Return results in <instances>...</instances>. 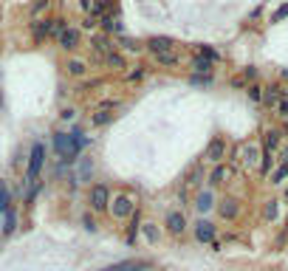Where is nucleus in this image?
I'll use <instances>...</instances> for the list:
<instances>
[{"instance_id": "obj_1", "label": "nucleus", "mask_w": 288, "mask_h": 271, "mask_svg": "<svg viewBox=\"0 0 288 271\" xmlns=\"http://www.w3.org/2000/svg\"><path fill=\"white\" fill-rule=\"evenodd\" d=\"M88 144H91V139H88V136H82L80 130H71V133H54V153L62 158L65 164L77 161V158H80V153L85 150Z\"/></svg>"}, {"instance_id": "obj_2", "label": "nucleus", "mask_w": 288, "mask_h": 271, "mask_svg": "<svg viewBox=\"0 0 288 271\" xmlns=\"http://www.w3.org/2000/svg\"><path fill=\"white\" fill-rule=\"evenodd\" d=\"M136 209H138V207H136V198H133V195H127V192L110 195L108 212H110V218H113V221H130Z\"/></svg>"}, {"instance_id": "obj_3", "label": "nucleus", "mask_w": 288, "mask_h": 271, "mask_svg": "<svg viewBox=\"0 0 288 271\" xmlns=\"http://www.w3.org/2000/svg\"><path fill=\"white\" fill-rule=\"evenodd\" d=\"M45 167V144L43 142H34L31 144V153H29V167H26V186H34L37 178H40V172Z\"/></svg>"}, {"instance_id": "obj_4", "label": "nucleus", "mask_w": 288, "mask_h": 271, "mask_svg": "<svg viewBox=\"0 0 288 271\" xmlns=\"http://www.w3.org/2000/svg\"><path fill=\"white\" fill-rule=\"evenodd\" d=\"M88 204L94 212H108L110 207V186L108 184H94L88 189Z\"/></svg>"}, {"instance_id": "obj_5", "label": "nucleus", "mask_w": 288, "mask_h": 271, "mask_svg": "<svg viewBox=\"0 0 288 271\" xmlns=\"http://www.w3.org/2000/svg\"><path fill=\"white\" fill-rule=\"evenodd\" d=\"M203 161H209V164H215V167L226 161V139L224 136H212V142L203 150Z\"/></svg>"}, {"instance_id": "obj_6", "label": "nucleus", "mask_w": 288, "mask_h": 271, "mask_svg": "<svg viewBox=\"0 0 288 271\" xmlns=\"http://www.w3.org/2000/svg\"><path fill=\"white\" fill-rule=\"evenodd\" d=\"M164 226H167V232L173 237H184V232H187V215L181 212V209H170V212L164 215Z\"/></svg>"}, {"instance_id": "obj_7", "label": "nucleus", "mask_w": 288, "mask_h": 271, "mask_svg": "<svg viewBox=\"0 0 288 271\" xmlns=\"http://www.w3.org/2000/svg\"><path fill=\"white\" fill-rule=\"evenodd\" d=\"M192 235H195V240L201 243V246H209L212 240H218V226L212 221H206V218H201V221L195 223Z\"/></svg>"}, {"instance_id": "obj_8", "label": "nucleus", "mask_w": 288, "mask_h": 271, "mask_svg": "<svg viewBox=\"0 0 288 271\" xmlns=\"http://www.w3.org/2000/svg\"><path fill=\"white\" fill-rule=\"evenodd\" d=\"M175 40L173 37H164V34H156V37H147L144 40V48L150 51V54H167V51H175Z\"/></svg>"}, {"instance_id": "obj_9", "label": "nucleus", "mask_w": 288, "mask_h": 271, "mask_svg": "<svg viewBox=\"0 0 288 271\" xmlns=\"http://www.w3.org/2000/svg\"><path fill=\"white\" fill-rule=\"evenodd\" d=\"M57 43L62 51H68V54H74V51L82 45V31L80 29H74V26H68V29L62 31V34L57 37Z\"/></svg>"}, {"instance_id": "obj_10", "label": "nucleus", "mask_w": 288, "mask_h": 271, "mask_svg": "<svg viewBox=\"0 0 288 271\" xmlns=\"http://www.w3.org/2000/svg\"><path fill=\"white\" fill-rule=\"evenodd\" d=\"M48 34H54V17H40V20L31 23V37L37 43H43Z\"/></svg>"}, {"instance_id": "obj_11", "label": "nucleus", "mask_w": 288, "mask_h": 271, "mask_svg": "<svg viewBox=\"0 0 288 271\" xmlns=\"http://www.w3.org/2000/svg\"><path fill=\"white\" fill-rule=\"evenodd\" d=\"M91 48H94L96 54H102V59H105L110 51H116V45H113V40H110L105 31H102V34L96 31V34H91Z\"/></svg>"}, {"instance_id": "obj_12", "label": "nucleus", "mask_w": 288, "mask_h": 271, "mask_svg": "<svg viewBox=\"0 0 288 271\" xmlns=\"http://www.w3.org/2000/svg\"><path fill=\"white\" fill-rule=\"evenodd\" d=\"M232 167L229 164H218V167H212V172H209V189L212 186H224V184H229V178H232Z\"/></svg>"}, {"instance_id": "obj_13", "label": "nucleus", "mask_w": 288, "mask_h": 271, "mask_svg": "<svg viewBox=\"0 0 288 271\" xmlns=\"http://www.w3.org/2000/svg\"><path fill=\"white\" fill-rule=\"evenodd\" d=\"M282 144V130L280 127H268L266 133H263V153H277Z\"/></svg>"}, {"instance_id": "obj_14", "label": "nucleus", "mask_w": 288, "mask_h": 271, "mask_svg": "<svg viewBox=\"0 0 288 271\" xmlns=\"http://www.w3.org/2000/svg\"><path fill=\"white\" fill-rule=\"evenodd\" d=\"M150 268H153L150 260H122V263H113L102 271H150Z\"/></svg>"}, {"instance_id": "obj_15", "label": "nucleus", "mask_w": 288, "mask_h": 271, "mask_svg": "<svg viewBox=\"0 0 288 271\" xmlns=\"http://www.w3.org/2000/svg\"><path fill=\"white\" fill-rule=\"evenodd\" d=\"M218 212H221V218H224V221H238L240 200L238 198H224L221 204H218Z\"/></svg>"}, {"instance_id": "obj_16", "label": "nucleus", "mask_w": 288, "mask_h": 271, "mask_svg": "<svg viewBox=\"0 0 288 271\" xmlns=\"http://www.w3.org/2000/svg\"><path fill=\"white\" fill-rule=\"evenodd\" d=\"M260 158H263L260 144L257 142H246L243 144V164L246 167H260Z\"/></svg>"}, {"instance_id": "obj_17", "label": "nucleus", "mask_w": 288, "mask_h": 271, "mask_svg": "<svg viewBox=\"0 0 288 271\" xmlns=\"http://www.w3.org/2000/svg\"><path fill=\"white\" fill-rule=\"evenodd\" d=\"M94 172H96L94 161H91L88 156H82V158H80V170H77L74 181H77V184H91V178H94Z\"/></svg>"}, {"instance_id": "obj_18", "label": "nucleus", "mask_w": 288, "mask_h": 271, "mask_svg": "<svg viewBox=\"0 0 288 271\" xmlns=\"http://www.w3.org/2000/svg\"><path fill=\"white\" fill-rule=\"evenodd\" d=\"M113 107H96L94 113H91V127H108L110 121H113Z\"/></svg>"}, {"instance_id": "obj_19", "label": "nucleus", "mask_w": 288, "mask_h": 271, "mask_svg": "<svg viewBox=\"0 0 288 271\" xmlns=\"http://www.w3.org/2000/svg\"><path fill=\"white\" fill-rule=\"evenodd\" d=\"M212 207H215V192L212 189H201V192L195 195V209L201 215H206Z\"/></svg>"}, {"instance_id": "obj_20", "label": "nucleus", "mask_w": 288, "mask_h": 271, "mask_svg": "<svg viewBox=\"0 0 288 271\" xmlns=\"http://www.w3.org/2000/svg\"><path fill=\"white\" fill-rule=\"evenodd\" d=\"M141 235H144V240L150 243V246H159V240H161L159 223H156V221H144L141 223Z\"/></svg>"}, {"instance_id": "obj_21", "label": "nucleus", "mask_w": 288, "mask_h": 271, "mask_svg": "<svg viewBox=\"0 0 288 271\" xmlns=\"http://www.w3.org/2000/svg\"><path fill=\"white\" fill-rule=\"evenodd\" d=\"M88 68H91V65H88L85 59H80V57H71L68 62H65V71H68V77H77V79L85 77Z\"/></svg>"}, {"instance_id": "obj_22", "label": "nucleus", "mask_w": 288, "mask_h": 271, "mask_svg": "<svg viewBox=\"0 0 288 271\" xmlns=\"http://www.w3.org/2000/svg\"><path fill=\"white\" fill-rule=\"evenodd\" d=\"M285 93H288V91H282V88L274 82V85L263 88V102H266V105H271V107H277V102H280Z\"/></svg>"}, {"instance_id": "obj_23", "label": "nucleus", "mask_w": 288, "mask_h": 271, "mask_svg": "<svg viewBox=\"0 0 288 271\" xmlns=\"http://www.w3.org/2000/svg\"><path fill=\"white\" fill-rule=\"evenodd\" d=\"M141 209H136V212H133V218H130V226H127V237H124V240H127V246H133V243H136V235L138 232H141Z\"/></svg>"}, {"instance_id": "obj_24", "label": "nucleus", "mask_w": 288, "mask_h": 271, "mask_svg": "<svg viewBox=\"0 0 288 271\" xmlns=\"http://www.w3.org/2000/svg\"><path fill=\"white\" fill-rule=\"evenodd\" d=\"M105 65H108L110 71H124V68H127V59H124L122 51H110L108 57H105Z\"/></svg>"}, {"instance_id": "obj_25", "label": "nucleus", "mask_w": 288, "mask_h": 271, "mask_svg": "<svg viewBox=\"0 0 288 271\" xmlns=\"http://www.w3.org/2000/svg\"><path fill=\"white\" fill-rule=\"evenodd\" d=\"M102 29H105V34H113V31H116V34H122V20H119V15H105V17H102Z\"/></svg>"}, {"instance_id": "obj_26", "label": "nucleus", "mask_w": 288, "mask_h": 271, "mask_svg": "<svg viewBox=\"0 0 288 271\" xmlns=\"http://www.w3.org/2000/svg\"><path fill=\"white\" fill-rule=\"evenodd\" d=\"M153 59H156L161 68H175V65H181V54H175V51H167V54H153Z\"/></svg>"}, {"instance_id": "obj_27", "label": "nucleus", "mask_w": 288, "mask_h": 271, "mask_svg": "<svg viewBox=\"0 0 288 271\" xmlns=\"http://www.w3.org/2000/svg\"><path fill=\"white\" fill-rule=\"evenodd\" d=\"M212 68H215V62H209V59L198 57V54L192 57V71L195 74H201V77H212Z\"/></svg>"}, {"instance_id": "obj_28", "label": "nucleus", "mask_w": 288, "mask_h": 271, "mask_svg": "<svg viewBox=\"0 0 288 271\" xmlns=\"http://www.w3.org/2000/svg\"><path fill=\"white\" fill-rule=\"evenodd\" d=\"M9 209H12V192H9L6 181L0 178V215H6Z\"/></svg>"}, {"instance_id": "obj_29", "label": "nucleus", "mask_w": 288, "mask_h": 271, "mask_svg": "<svg viewBox=\"0 0 288 271\" xmlns=\"http://www.w3.org/2000/svg\"><path fill=\"white\" fill-rule=\"evenodd\" d=\"M119 45H122L124 51H130V54H138V51H144V43L141 40H133V37H119Z\"/></svg>"}, {"instance_id": "obj_30", "label": "nucleus", "mask_w": 288, "mask_h": 271, "mask_svg": "<svg viewBox=\"0 0 288 271\" xmlns=\"http://www.w3.org/2000/svg\"><path fill=\"white\" fill-rule=\"evenodd\" d=\"M15 229H17V209H9L3 215V235H12Z\"/></svg>"}, {"instance_id": "obj_31", "label": "nucleus", "mask_w": 288, "mask_h": 271, "mask_svg": "<svg viewBox=\"0 0 288 271\" xmlns=\"http://www.w3.org/2000/svg\"><path fill=\"white\" fill-rule=\"evenodd\" d=\"M198 57L209 59V62H221V54H218L212 45H198Z\"/></svg>"}, {"instance_id": "obj_32", "label": "nucleus", "mask_w": 288, "mask_h": 271, "mask_svg": "<svg viewBox=\"0 0 288 271\" xmlns=\"http://www.w3.org/2000/svg\"><path fill=\"white\" fill-rule=\"evenodd\" d=\"M277 212H280V200L277 198L266 200V221H277Z\"/></svg>"}, {"instance_id": "obj_33", "label": "nucleus", "mask_w": 288, "mask_h": 271, "mask_svg": "<svg viewBox=\"0 0 288 271\" xmlns=\"http://www.w3.org/2000/svg\"><path fill=\"white\" fill-rule=\"evenodd\" d=\"M48 6H51V0H34V3H31V17H34V20H40V15H43Z\"/></svg>"}, {"instance_id": "obj_34", "label": "nucleus", "mask_w": 288, "mask_h": 271, "mask_svg": "<svg viewBox=\"0 0 288 271\" xmlns=\"http://www.w3.org/2000/svg\"><path fill=\"white\" fill-rule=\"evenodd\" d=\"M274 167V156L271 153H263V158H260V175H268Z\"/></svg>"}, {"instance_id": "obj_35", "label": "nucleus", "mask_w": 288, "mask_h": 271, "mask_svg": "<svg viewBox=\"0 0 288 271\" xmlns=\"http://www.w3.org/2000/svg\"><path fill=\"white\" fill-rule=\"evenodd\" d=\"M246 91H249V99H252V102H263V85L252 82V85L246 88Z\"/></svg>"}, {"instance_id": "obj_36", "label": "nucleus", "mask_w": 288, "mask_h": 271, "mask_svg": "<svg viewBox=\"0 0 288 271\" xmlns=\"http://www.w3.org/2000/svg\"><path fill=\"white\" fill-rule=\"evenodd\" d=\"M285 178H288V167H285V164H280L277 170L271 172V184H282Z\"/></svg>"}, {"instance_id": "obj_37", "label": "nucleus", "mask_w": 288, "mask_h": 271, "mask_svg": "<svg viewBox=\"0 0 288 271\" xmlns=\"http://www.w3.org/2000/svg\"><path fill=\"white\" fill-rule=\"evenodd\" d=\"M274 110H277V116H280V119H288V93L282 96L280 102H277V107H274Z\"/></svg>"}, {"instance_id": "obj_38", "label": "nucleus", "mask_w": 288, "mask_h": 271, "mask_svg": "<svg viewBox=\"0 0 288 271\" xmlns=\"http://www.w3.org/2000/svg\"><path fill=\"white\" fill-rule=\"evenodd\" d=\"M285 17H288V3H282V6L277 9L274 15H271V23H282V20H285Z\"/></svg>"}, {"instance_id": "obj_39", "label": "nucleus", "mask_w": 288, "mask_h": 271, "mask_svg": "<svg viewBox=\"0 0 288 271\" xmlns=\"http://www.w3.org/2000/svg\"><path fill=\"white\" fill-rule=\"evenodd\" d=\"M189 82H192V85H203V88H209V85H212V77H201V74H192V77H189Z\"/></svg>"}, {"instance_id": "obj_40", "label": "nucleus", "mask_w": 288, "mask_h": 271, "mask_svg": "<svg viewBox=\"0 0 288 271\" xmlns=\"http://www.w3.org/2000/svg\"><path fill=\"white\" fill-rule=\"evenodd\" d=\"M68 29V23H65V17H54V34H62V31Z\"/></svg>"}, {"instance_id": "obj_41", "label": "nucleus", "mask_w": 288, "mask_h": 271, "mask_svg": "<svg viewBox=\"0 0 288 271\" xmlns=\"http://www.w3.org/2000/svg\"><path fill=\"white\" fill-rule=\"evenodd\" d=\"M141 77H144V68H136V71H127V74H124V79H127V82H138Z\"/></svg>"}, {"instance_id": "obj_42", "label": "nucleus", "mask_w": 288, "mask_h": 271, "mask_svg": "<svg viewBox=\"0 0 288 271\" xmlns=\"http://www.w3.org/2000/svg\"><path fill=\"white\" fill-rule=\"evenodd\" d=\"M198 178H201V167H192V172H189V178H187V186H195Z\"/></svg>"}, {"instance_id": "obj_43", "label": "nucleus", "mask_w": 288, "mask_h": 271, "mask_svg": "<svg viewBox=\"0 0 288 271\" xmlns=\"http://www.w3.org/2000/svg\"><path fill=\"white\" fill-rule=\"evenodd\" d=\"M82 226H85L88 232H96V221L91 218V215H85V218H82Z\"/></svg>"}, {"instance_id": "obj_44", "label": "nucleus", "mask_w": 288, "mask_h": 271, "mask_svg": "<svg viewBox=\"0 0 288 271\" xmlns=\"http://www.w3.org/2000/svg\"><path fill=\"white\" fill-rule=\"evenodd\" d=\"M277 161L288 167V144H285V147H282V150H280V156H277Z\"/></svg>"}, {"instance_id": "obj_45", "label": "nucleus", "mask_w": 288, "mask_h": 271, "mask_svg": "<svg viewBox=\"0 0 288 271\" xmlns=\"http://www.w3.org/2000/svg\"><path fill=\"white\" fill-rule=\"evenodd\" d=\"M59 116H62L65 121H71L74 116H77V110H74V107H65V110H62V113H59Z\"/></svg>"}, {"instance_id": "obj_46", "label": "nucleus", "mask_w": 288, "mask_h": 271, "mask_svg": "<svg viewBox=\"0 0 288 271\" xmlns=\"http://www.w3.org/2000/svg\"><path fill=\"white\" fill-rule=\"evenodd\" d=\"M96 23H99V20H96V17H91V15H88L82 26H85V29H96Z\"/></svg>"}, {"instance_id": "obj_47", "label": "nucleus", "mask_w": 288, "mask_h": 271, "mask_svg": "<svg viewBox=\"0 0 288 271\" xmlns=\"http://www.w3.org/2000/svg\"><path fill=\"white\" fill-rule=\"evenodd\" d=\"M80 6H82V12H91V6H94V0H80Z\"/></svg>"}, {"instance_id": "obj_48", "label": "nucleus", "mask_w": 288, "mask_h": 271, "mask_svg": "<svg viewBox=\"0 0 288 271\" xmlns=\"http://www.w3.org/2000/svg\"><path fill=\"white\" fill-rule=\"evenodd\" d=\"M254 77H257V71H254L252 65H249V68H246V79H254Z\"/></svg>"}, {"instance_id": "obj_49", "label": "nucleus", "mask_w": 288, "mask_h": 271, "mask_svg": "<svg viewBox=\"0 0 288 271\" xmlns=\"http://www.w3.org/2000/svg\"><path fill=\"white\" fill-rule=\"evenodd\" d=\"M282 79H288V68H282Z\"/></svg>"}, {"instance_id": "obj_50", "label": "nucleus", "mask_w": 288, "mask_h": 271, "mask_svg": "<svg viewBox=\"0 0 288 271\" xmlns=\"http://www.w3.org/2000/svg\"><path fill=\"white\" fill-rule=\"evenodd\" d=\"M0 17H3V12H0Z\"/></svg>"}, {"instance_id": "obj_51", "label": "nucleus", "mask_w": 288, "mask_h": 271, "mask_svg": "<svg viewBox=\"0 0 288 271\" xmlns=\"http://www.w3.org/2000/svg\"><path fill=\"white\" fill-rule=\"evenodd\" d=\"M285 198H288V192H285Z\"/></svg>"}]
</instances>
